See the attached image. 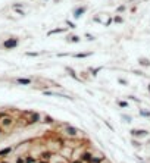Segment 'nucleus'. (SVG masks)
I'll return each instance as SVG.
<instances>
[{
  "label": "nucleus",
  "mask_w": 150,
  "mask_h": 163,
  "mask_svg": "<svg viewBox=\"0 0 150 163\" xmlns=\"http://www.w3.org/2000/svg\"><path fill=\"white\" fill-rule=\"evenodd\" d=\"M12 123H14V119H12L10 116H5V118H2V119H0V125H2V127L3 128H7V127H10V125Z\"/></svg>",
  "instance_id": "nucleus-1"
},
{
  "label": "nucleus",
  "mask_w": 150,
  "mask_h": 163,
  "mask_svg": "<svg viewBox=\"0 0 150 163\" xmlns=\"http://www.w3.org/2000/svg\"><path fill=\"white\" fill-rule=\"evenodd\" d=\"M3 46H5L6 48H14V47L18 46V40H16V38H9V40H6V41L3 43Z\"/></svg>",
  "instance_id": "nucleus-2"
},
{
  "label": "nucleus",
  "mask_w": 150,
  "mask_h": 163,
  "mask_svg": "<svg viewBox=\"0 0 150 163\" xmlns=\"http://www.w3.org/2000/svg\"><path fill=\"white\" fill-rule=\"evenodd\" d=\"M131 134L135 135V137H144V135H147L149 132L144 131V129H134V131H131Z\"/></svg>",
  "instance_id": "nucleus-3"
},
{
  "label": "nucleus",
  "mask_w": 150,
  "mask_h": 163,
  "mask_svg": "<svg viewBox=\"0 0 150 163\" xmlns=\"http://www.w3.org/2000/svg\"><path fill=\"white\" fill-rule=\"evenodd\" d=\"M93 159H94V157H93L90 153H84L82 157H81V162L84 160V162H91V163H93Z\"/></svg>",
  "instance_id": "nucleus-4"
},
{
  "label": "nucleus",
  "mask_w": 150,
  "mask_h": 163,
  "mask_svg": "<svg viewBox=\"0 0 150 163\" xmlns=\"http://www.w3.org/2000/svg\"><path fill=\"white\" fill-rule=\"evenodd\" d=\"M66 134L71 135V137H75V135H77V129L72 128V127H68V128H66Z\"/></svg>",
  "instance_id": "nucleus-5"
},
{
  "label": "nucleus",
  "mask_w": 150,
  "mask_h": 163,
  "mask_svg": "<svg viewBox=\"0 0 150 163\" xmlns=\"http://www.w3.org/2000/svg\"><path fill=\"white\" fill-rule=\"evenodd\" d=\"M10 152H12V148H10V147H7V148H3V150H0V157H3V156L9 154Z\"/></svg>",
  "instance_id": "nucleus-6"
},
{
  "label": "nucleus",
  "mask_w": 150,
  "mask_h": 163,
  "mask_svg": "<svg viewBox=\"0 0 150 163\" xmlns=\"http://www.w3.org/2000/svg\"><path fill=\"white\" fill-rule=\"evenodd\" d=\"M18 82H19V84H30V82H31V79H28V78H19V79H18Z\"/></svg>",
  "instance_id": "nucleus-7"
},
{
  "label": "nucleus",
  "mask_w": 150,
  "mask_h": 163,
  "mask_svg": "<svg viewBox=\"0 0 150 163\" xmlns=\"http://www.w3.org/2000/svg\"><path fill=\"white\" fill-rule=\"evenodd\" d=\"M84 10H85L84 7H81V9H78V10H75V16H80L81 13H84Z\"/></svg>",
  "instance_id": "nucleus-8"
},
{
  "label": "nucleus",
  "mask_w": 150,
  "mask_h": 163,
  "mask_svg": "<svg viewBox=\"0 0 150 163\" xmlns=\"http://www.w3.org/2000/svg\"><path fill=\"white\" fill-rule=\"evenodd\" d=\"M15 163H27V162H25V159H24V157H18V159L15 160Z\"/></svg>",
  "instance_id": "nucleus-9"
},
{
  "label": "nucleus",
  "mask_w": 150,
  "mask_h": 163,
  "mask_svg": "<svg viewBox=\"0 0 150 163\" xmlns=\"http://www.w3.org/2000/svg\"><path fill=\"white\" fill-rule=\"evenodd\" d=\"M140 113L143 116H150V112H147V110H140Z\"/></svg>",
  "instance_id": "nucleus-10"
},
{
  "label": "nucleus",
  "mask_w": 150,
  "mask_h": 163,
  "mask_svg": "<svg viewBox=\"0 0 150 163\" xmlns=\"http://www.w3.org/2000/svg\"><path fill=\"white\" fill-rule=\"evenodd\" d=\"M119 106H121V107H127L128 104H127V103H125V102H119Z\"/></svg>",
  "instance_id": "nucleus-11"
},
{
  "label": "nucleus",
  "mask_w": 150,
  "mask_h": 163,
  "mask_svg": "<svg viewBox=\"0 0 150 163\" xmlns=\"http://www.w3.org/2000/svg\"><path fill=\"white\" fill-rule=\"evenodd\" d=\"M74 163H82V162H81V160H78V162H74Z\"/></svg>",
  "instance_id": "nucleus-12"
},
{
  "label": "nucleus",
  "mask_w": 150,
  "mask_h": 163,
  "mask_svg": "<svg viewBox=\"0 0 150 163\" xmlns=\"http://www.w3.org/2000/svg\"><path fill=\"white\" fill-rule=\"evenodd\" d=\"M40 163H47V162H40Z\"/></svg>",
  "instance_id": "nucleus-13"
},
{
  "label": "nucleus",
  "mask_w": 150,
  "mask_h": 163,
  "mask_svg": "<svg viewBox=\"0 0 150 163\" xmlns=\"http://www.w3.org/2000/svg\"><path fill=\"white\" fill-rule=\"evenodd\" d=\"M0 132H2V131H0Z\"/></svg>",
  "instance_id": "nucleus-14"
}]
</instances>
